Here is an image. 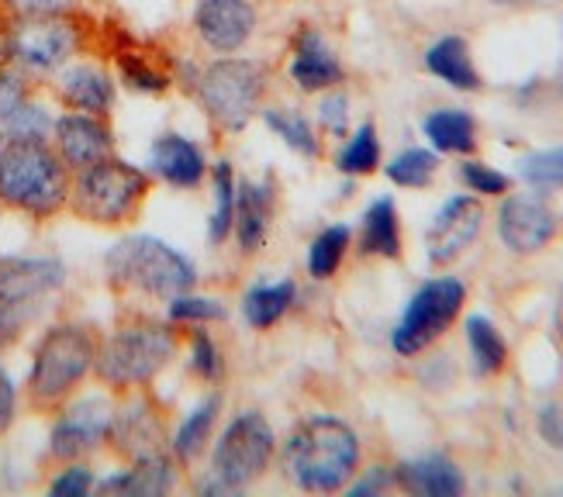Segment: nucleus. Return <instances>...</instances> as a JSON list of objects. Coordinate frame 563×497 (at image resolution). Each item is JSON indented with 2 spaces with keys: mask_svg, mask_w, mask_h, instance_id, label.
<instances>
[{
  "mask_svg": "<svg viewBox=\"0 0 563 497\" xmlns=\"http://www.w3.org/2000/svg\"><path fill=\"white\" fill-rule=\"evenodd\" d=\"M360 435L342 418L314 415L294 429L280 450L290 484L308 494H335L360 474Z\"/></svg>",
  "mask_w": 563,
  "mask_h": 497,
  "instance_id": "1",
  "label": "nucleus"
},
{
  "mask_svg": "<svg viewBox=\"0 0 563 497\" xmlns=\"http://www.w3.org/2000/svg\"><path fill=\"white\" fill-rule=\"evenodd\" d=\"M0 205L53 218L69 205V169L45 139H8L0 153Z\"/></svg>",
  "mask_w": 563,
  "mask_h": 497,
  "instance_id": "2",
  "label": "nucleus"
},
{
  "mask_svg": "<svg viewBox=\"0 0 563 497\" xmlns=\"http://www.w3.org/2000/svg\"><path fill=\"white\" fill-rule=\"evenodd\" d=\"M266 84H271V69H266V63L246 59V56L214 59L205 69L194 73V80H190L208 118L229 135L242 132L260 114Z\"/></svg>",
  "mask_w": 563,
  "mask_h": 497,
  "instance_id": "3",
  "label": "nucleus"
},
{
  "mask_svg": "<svg viewBox=\"0 0 563 497\" xmlns=\"http://www.w3.org/2000/svg\"><path fill=\"white\" fill-rule=\"evenodd\" d=\"M177 353V335L153 318H132L97 345L93 373L114 390H132L156 380Z\"/></svg>",
  "mask_w": 563,
  "mask_h": 497,
  "instance_id": "4",
  "label": "nucleus"
},
{
  "mask_svg": "<svg viewBox=\"0 0 563 497\" xmlns=\"http://www.w3.org/2000/svg\"><path fill=\"white\" fill-rule=\"evenodd\" d=\"M104 269L114 287L139 290L150 297H177L187 294L198 280L190 259H184L174 245H166L153 235H132L121 239L108 259Z\"/></svg>",
  "mask_w": 563,
  "mask_h": 497,
  "instance_id": "5",
  "label": "nucleus"
},
{
  "mask_svg": "<svg viewBox=\"0 0 563 497\" xmlns=\"http://www.w3.org/2000/svg\"><path fill=\"white\" fill-rule=\"evenodd\" d=\"M97 363V339L84 325L48 329L35 350L29 394L38 408H59Z\"/></svg>",
  "mask_w": 563,
  "mask_h": 497,
  "instance_id": "6",
  "label": "nucleus"
},
{
  "mask_svg": "<svg viewBox=\"0 0 563 497\" xmlns=\"http://www.w3.org/2000/svg\"><path fill=\"white\" fill-rule=\"evenodd\" d=\"M150 177L142 169L121 163L114 156L93 163L77 173V184L69 190V205L84 221L93 225H121L145 201Z\"/></svg>",
  "mask_w": 563,
  "mask_h": 497,
  "instance_id": "7",
  "label": "nucleus"
},
{
  "mask_svg": "<svg viewBox=\"0 0 563 497\" xmlns=\"http://www.w3.org/2000/svg\"><path fill=\"white\" fill-rule=\"evenodd\" d=\"M274 456H277V439H274L271 421L260 411H242L229 421V429L218 435L211 466L218 481L239 490V487L256 484L266 470H271Z\"/></svg>",
  "mask_w": 563,
  "mask_h": 497,
  "instance_id": "8",
  "label": "nucleus"
},
{
  "mask_svg": "<svg viewBox=\"0 0 563 497\" xmlns=\"http://www.w3.org/2000/svg\"><path fill=\"white\" fill-rule=\"evenodd\" d=\"M463 301H467V287H463V280H456V277L429 280L408 301L395 335H390V342H395V353L398 356L426 353L432 342H439L453 329V321L463 311Z\"/></svg>",
  "mask_w": 563,
  "mask_h": 497,
  "instance_id": "9",
  "label": "nucleus"
},
{
  "mask_svg": "<svg viewBox=\"0 0 563 497\" xmlns=\"http://www.w3.org/2000/svg\"><path fill=\"white\" fill-rule=\"evenodd\" d=\"M77 29L66 18H18L8 35V53L29 69H56L77 53Z\"/></svg>",
  "mask_w": 563,
  "mask_h": 497,
  "instance_id": "10",
  "label": "nucleus"
},
{
  "mask_svg": "<svg viewBox=\"0 0 563 497\" xmlns=\"http://www.w3.org/2000/svg\"><path fill=\"white\" fill-rule=\"evenodd\" d=\"M560 218L556 211L532 194H511L498 211V235L508 253L516 256H536L556 239Z\"/></svg>",
  "mask_w": 563,
  "mask_h": 497,
  "instance_id": "11",
  "label": "nucleus"
},
{
  "mask_svg": "<svg viewBox=\"0 0 563 497\" xmlns=\"http://www.w3.org/2000/svg\"><path fill=\"white\" fill-rule=\"evenodd\" d=\"M260 11L253 0H198L194 8V32L201 45L218 56H235L256 35Z\"/></svg>",
  "mask_w": 563,
  "mask_h": 497,
  "instance_id": "12",
  "label": "nucleus"
},
{
  "mask_svg": "<svg viewBox=\"0 0 563 497\" xmlns=\"http://www.w3.org/2000/svg\"><path fill=\"white\" fill-rule=\"evenodd\" d=\"M484 229V205L471 194L450 197L432 218V225L426 232V253L432 266H450L456 263L467 248L477 242Z\"/></svg>",
  "mask_w": 563,
  "mask_h": 497,
  "instance_id": "13",
  "label": "nucleus"
},
{
  "mask_svg": "<svg viewBox=\"0 0 563 497\" xmlns=\"http://www.w3.org/2000/svg\"><path fill=\"white\" fill-rule=\"evenodd\" d=\"M114 408L104 397H80L63 408L59 421L53 426V456L56 460H77L97 450L111 432Z\"/></svg>",
  "mask_w": 563,
  "mask_h": 497,
  "instance_id": "14",
  "label": "nucleus"
},
{
  "mask_svg": "<svg viewBox=\"0 0 563 497\" xmlns=\"http://www.w3.org/2000/svg\"><path fill=\"white\" fill-rule=\"evenodd\" d=\"M53 129H56V153L66 163V169H73V173L108 159L114 148L111 129L101 114L73 111V114H63Z\"/></svg>",
  "mask_w": 563,
  "mask_h": 497,
  "instance_id": "15",
  "label": "nucleus"
},
{
  "mask_svg": "<svg viewBox=\"0 0 563 497\" xmlns=\"http://www.w3.org/2000/svg\"><path fill=\"white\" fill-rule=\"evenodd\" d=\"M66 269L59 259L45 256H8L0 259V308L29 305L35 297L63 287Z\"/></svg>",
  "mask_w": 563,
  "mask_h": 497,
  "instance_id": "16",
  "label": "nucleus"
},
{
  "mask_svg": "<svg viewBox=\"0 0 563 497\" xmlns=\"http://www.w3.org/2000/svg\"><path fill=\"white\" fill-rule=\"evenodd\" d=\"M108 439L114 442V450L121 456L145 460V456H159L163 453V426L159 415L150 401H132L111 418V432Z\"/></svg>",
  "mask_w": 563,
  "mask_h": 497,
  "instance_id": "17",
  "label": "nucleus"
},
{
  "mask_svg": "<svg viewBox=\"0 0 563 497\" xmlns=\"http://www.w3.org/2000/svg\"><path fill=\"white\" fill-rule=\"evenodd\" d=\"M290 80L305 93H322L346 80V69H342L339 56L325 45L322 35L301 32L298 45H294V59H290Z\"/></svg>",
  "mask_w": 563,
  "mask_h": 497,
  "instance_id": "18",
  "label": "nucleus"
},
{
  "mask_svg": "<svg viewBox=\"0 0 563 497\" xmlns=\"http://www.w3.org/2000/svg\"><path fill=\"white\" fill-rule=\"evenodd\" d=\"M59 101L84 114H108L114 108V80L101 66H66L56 84Z\"/></svg>",
  "mask_w": 563,
  "mask_h": 497,
  "instance_id": "19",
  "label": "nucleus"
},
{
  "mask_svg": "<svg viewBox=\"0 0 563 497\" xmlns=\"http://www.w3.org/2000/svg\"><path fill=\"white\" fill-rule=\"evenodd\" d=\"M153 169L180 190H194L208 173V159L198 145L184 135H159L153 142Z\"/></svg>",
  "mask_w": 563,
  "mask_h": 497,
  "instance_id": "20",
  "label": "nucleus"
},
{
  "mask_svg": "<svg viewBox=\"0 0 563 497\" xmlns=\"http://www.w3.org/2000/svg\"><path fill=\"white\" fill-rule=\"evenodd\" d=\"M395 484L419 497H460L463 487H467L460 466L446 456H426V460L401 463L395 470Z\"/></svg>",
  "mask_w": 563,
  "mask_h": 497,
  "instance_id": "21",
  "label": "nucleus"
},
{
  "mask_svg": "<svg viewBox=\"0 0 563 497\" xmlns=\"http://www.w3.org/2000/svg\"><path fill=\"white\" fill-rule=\"evenodd\" d=\"M232 232L242 245V253H260L266 232H271V190L253 180L235 184V211H232Z\"/></svg>",
  "mask_w": 563,
  "mask_h": 497,
  "instance_id": "22",
  "label": "nucleus"
},
{
  "mask_svg": "<svg viewBox=\"0 0 563 497\" xmlns=\"http://www.w3.org/2000/svg\"><path fill=\"white\" fill-rule=\"evenodd\" d=\"M426 69L443 84H450L453 90H481V73L474 66L471 45L460 35L439 38L426 53Z\"/></svg>",
  "mask_w": 563,
  "mask_h": 497,
  "instance_id": "23",
  "label": "nucleus"
},
{
  "mask_svg": "<svg viewBox=\"0 0 563 497\" xmlns=\"http://www.w3.org/2000/svg\"><path fill=\"white\" fill-rule=\"evenodd\" d=\"M174 487V460L166 453L135 460L132 470L101 484V494H125V497H156Z\"/></svg>",
  "mask_w": 563,
  "mask_h": 497,
  "instance_id": "24",
  "label": "nucleus"
},
{
  "mask_svg": "<svg viewBox=\"0 0 563 497\" xmlns=\"http://www.w3.org/2000/svg\"><path fill=\"white\" fill-rule=\"evenodd\" d=\"M360 253L384 256V259L401 256V221H398V208L390 197H380V201L366 208L363 232H360Z\"/></svg>",
  "mask_w": 563,
  "mask_h": 497,
  "instance_id": "25",
  "label": "nucleus"
},
{
  "mask_svg": "<svg viewBox=\"0 0 563 497\" xmlns=\"http://www.w3.org/2000/svg\"><path fill=\"white\" fill-rule=\"evenodd\" d=\"M426 139L439 148V153H456L467 156L477 145V124L467 111L460 108H439L426 118Z\"/></svg>",
  "mask_w": 563,
  "mask_h": 497,
  "instance_id": "26",
  "label": "nucleus"
},
{
  "mask_svg": "<svg viewBox=\"0 0 563 497\" xmlns=\"http://www.w3.org/2000/svg\"><path fill=\"white\" fill-rule=\"evenodd\" d=\"M467 345L481 377H495L508 366V345L501 339V332L495 329V321H487L484 314H471L467 318Z\"/></svg>",
  "mask_w": 563,
  "mask_h": 497,
  "instance_id": "27",
  "label": "nucleus"
},
{
  "mask_svg": "<svg viewBox=\"0 0 563 497\" xmlns=\"http://www.w3.org/2000/svg\"><path fill=\"white\" fill-rule=\"evenodd\" d=\"M218 411H222V397L211 394V397H205V401L184 418V426L177 429V439H174L177 460L187 463L194 456H201V450L211 442V429H214V421H218Z\"/></svg>",
  "mask_w": 563,
  "mask_h": 497,
  "instance_id": "28",
  "label": "nucleus"
},
{
  "mask_svg": "<svg viewBox=\"0 0 563 497\" xmlns=\"http://www.w3.org/2000/svg\"><path fill=\"white\" fill-rule=\"evenodd\" d=\"M294 297H298V287H294L290 280L266 284V287H256V290L246 294V305H242V311H246V321L253 329H271L290 311Z\"/></svg>",
  "mask_w": 563,
  "mask_h": 497,
  "instance_id": "29",
  "label": "nucleus"
},
{
  "mask_svg": "<svg viewBox=\"0 0 563 497\" xmlns=\"http://www.w3.org/2000/svg\"><path fill=\"white\" fill-rule=\"evenodd\" d=\"M350 239H353V232L346 225H332V229H325L322 235L311 242V248H308V269H311L314 280L335 277V269L342 266V259H346Z\"/></svg>",
  "mask_w": 563,
  "mask_h": 497,
  "instance_id": "30",
  "label": "nucleus"
},
{
  "mask_svg": "<svg viewBox=\"0 0 563 497\" xmlns=\"http://www.w3.org/2000/svg\"><path fill=\"white\" fill-rule=\"evenodd\" d=\"M335 166L350 177H366L380 166V142H377V129L371 121L360 124V129L350 135V142L342 145V153L335 159Z\"/></svg>",
  "mask_w": 563,
  "mask_h": 497,
  "instance_id": "31",
  "label": "nucleus"
},
{
  "mask_svg": "<svg viewBox=\"0 0 563 497\" xmlns=\"http://www.w3.org/2000/svg\"><path fill=\"white\" fill-rule=\"evenodd\" d=\"M435 173H439V156L429 153V148H405L401 156L387 163V180L408 190L429 187L435 180Z\"/></svg>",
  "mask_w": 563,
  "mask_h": 497,
  "instance_id": "32",
  "label": "nucleus"
},
{
  "mask_svg": "<svg viewBox=\"0 0 563 497\" xmlns=\"http://www.w3.org/2000/svg\"><path fill=\"white\" fill-rule=\"evenodd\" d=\"M263 121H266V129L277 132L294 153H301V156H318V139H314V129L308 124L305 114L298 111H287V108H260Z\"/></svg>",
  "mask_w": 563,
  "mask_h": 497,
  "instance_id": "33",
  "label": "nucleus"
},
{
  "mask_svg": "<svg viewBox=\"0 0 563 497\" xmlns=\"http://www.w3.org/2000/svg\"><path fill=\"white\" fill-rule=\"evenodd\" d=\"M211 187H214V214H211L208 235L211 242H225L232 232V211H235V173L229 163H214Z\"/></svg>",
  "mask_w": 563,
  "mask_h": 497,
  "instance_id": "34",
  "label": "nucleus"
},
{
  "mask_svg": "<svg viewBox=\"0 0 563 497\" xmlns=\"http://www.w3.org/2000/svg\"><path fill=\"white\" fill-rule=\"evenodd\" d=\"M519 173L532 190H543V194L563 190V145L540 148V153L526 156L519 163Z\"/></svg>",
  "mask_w": 563,
  "mask_h": 497,
  "instance_id": "35",
  "label": "nucleus"
},
{
  "mask_svg": "<svg viewBox=\"0 0 563 497\" xmlns=\"http://www.w3.org/2000/svg\"><path fill=\"white\" fill-rule=\"evenodd\" d=\"M460 177H463V184H467L474 194H484V197H505L508 187H511V180L505 177L501 169L487 166V163H477V159L463 163L460 166Z\"/></svg>",
  "mask_w": 563,
  "mask_h": 497,
  "instance_id": "36",
  "label": "nucleus"
},
{
  "mask_svg": "<svg viewBox=\"0 0 563 497\" xmlns=\"http://www.w3.org/2000/svg\"><path fill=\"white\" fill-rule=\"evenodd\" d=\"M0 129L8 132V139H45L48 129H53V121H48V114L35 104H21Z\"/></svg>",
  "mask_w": 563,
  "mask_h": 497,
  "instance_id": "37",
  "label": "nucleus"
},
{
  "mask_svg": "<svg viewBox=\"0 0 563 497\" xmlns=\"http://www.w3.org/2000/svg\"><path fill=\"white\" fill-rule=\"evenodd\" d=\"M169 318L174 321H222L225 308L218 301H208V297L177 294V297H169Z\"/></svg>",
  "mask_w": 563,
  "mask_h": 497,
  "instance_id": "38",
  "label": "nucleus"
},
{
  "mask_svg": "<svg viewBox=\"0 0 563 497\" xmlns=\"http://www.w3.org/2000/svg\"><path fill=\"white\" fill-rule=\"evenodd\" d=\"M190 363H194V373L205 380H218L222 377V350H218V342L208 335V332H194V342H190Z\"/></svg>",
  "mask_w": 563,
  "mask_h": 497,
  "instance_id": "39",
  "label": "nucleus"
},
{
  "mask_svg": "<svg viewBox=\"0 0 563 497\" xmlns=\"http://www.w3.org/2000/svg\"><path fill=\"white\" fill-rule=\"evenodd\" d=\"M121 77H125L135 90H145V93H163L169 87V80L163 77V73H156L142 56H121Z\"/></svg>",
  "mask_w": 563,
  "mask_h": 497,
  "instance_id": "40",
  "label": "nucleus"
},
{
  "mask_svg": "<svg viewBox=\"0 0 563 497\" xmlns=\"http://www.w3.org/2000/svg\"><path fill=\"white\" fill-rule=\"evenodd\" d=\"M21 104H29V84L18 69L0 66V124H4Z\"/></svg>",
  "mask_w": 563,
  "mask_h": 497,
  "instance_id": "41",
  "label": "nucleus"
},
{
  "mask_svg": "<svg viewBox=\"0 0 563 497\" xmlns=\"http://www.w3.org/2000/svg\"><path fill=\"white\" fill-rule=\"evenodd\" d=\"M84 0H8L14 18H66Z\"/></svg>",
  "mask_w": 563,
  "mask_h": 497,
  "instance_id": "42",
  "label": "nucleus"
},
{
  "mask_svg": "<svg viewBox=\"0 0 563 497\" xmlns=\"http://www.w3.org/2000/svg\"><path fill=\"white\" fill-rule=\"evenodd\" d=\"M318 121L322 129L332 135H346L350 132V97L346 93H329L322 108H318Z\"/></svg>",
  "mask_w": 563,
  "mask_h": 497,
  "instance_id": "43",
  "label": "nucleus"
},
{
  "mask_svg": "<svg viewBox=\"0 0 563 497\" xmlns=\"http://www.w3.org/2000/svg\"><path fill=\"white\" fill-rule=\"evenodd\" d=\"M48 490H53L56 497H84V494L93 490V474L87 466H69L53 481V487H48Z\"/></svg>",
  "mask_w": 563,
  "mask_h": 497,
  "instance_id": "44",
  "label": "nucleus"
},
{
  "mask_svg": "<svg viewBox=\"0 0 563 497\" xmlns=\"http://www.w3.org/2000/svg\"><path fill=\"white\" fill-rule=\"evenodd\" d=\"M21 329H24V305L0 308V353L11 350V345L21 339Z\"/></svg>",
  "mask_w": 563,
  "mask_h": 497,
  "instance_id": "45",
  "label": "nucleus"
},
{
  "mask_svg": "<svg viewBox=\"0 0 563 497\" xmlns=\"http://www.w3.org/2000/svg\"><path fill=\"white\" fill-rule=\"evenodd\" d=\"M540 435L553 445V450H563V405L540 408Z\"/></svg>",
  "mask_w": 563,
  "mask_h": 497,
  "instance_id": "46",
  "label": "nucleus"
},
{
  "mask_svg": "<svg viewBox=\"0 0 563 497\" xmlns=\"http://www.w3.org/2000/svg\"><path fill=\"white\" fill-rule=\"evenodd\" d=\"M14 415H18V394H14L11 377L0 369V435L14 426Z\"/></svg>",
  "mask_w": 563,
  "mask_h": 497,
  "instance_id": "47",
  "label": "nucleus"
},
{
  "mask_svg": "<svg viewBox=\"0 0 563 497\" xmlns=\"http://www.w3.org/2000/svg\"><path fill=\"white\" fill-rule=\"evenodd\" d=\"M395 484V470H384V466H377L371 477L366 481H360L356 487H350V494H366V490H384V487H390Z\"/></svg>",
  "mask_w": 563,
  "mask_h": 497,
  "instance_id": "48",
  "label": "nucleus"
},
{
  "mask_svg": "<svg viewBox=\"0 0 563 497\" xmlns=\"http://www.w3.org/2000/svg\"><path fill=\"white\" fill-rule=\"evenodd\" d=\"M556 335H560V345H563V294L556 301Z\"/></svg>",
  "mask_w": 563,
  "mask_h": 497,
  "instance_id": "49",
  "label": "nucleus"
},
{
  "mask_svg": "<svg viewBox=\"0 0 563 497\" xmlns=\"http://www.w3.org/2000/svg\"><path fill=\"white\" fill-rule=\"evenodd\" d=\"M495 4H505V8H526L532 0H495Z\"/></svg>",
  "mask_w": 563,
  "mask_h": 497,
  "instance_id": "50",
  "label": "nucleus"
},
{
  "mask_svg": "<svg viewBox=\"0 0 563 497\" xmlns=\"http://www.w3.org/2000/svg\"><path fill=\"white\" fill-rule=\"evenodd\" d=\"M553 87H556V93H560V101H563V66L556 69V77H553Z\"/></svg>",
  "mask_w": 563,
  "mask_h": 497,
  "instance_id": "51",
  "label": "nucleus"
},
{
  "mask_svg": "<svg viewBox=\"0 0 563 497\" xmlns=\"http://www.w3.org/2000/svg\"><path fill=\"white\" fill-rule=\"evenodd\" d=\"M4 145H8V132L0 129V153H4Z\"/></svg>",
  "mask_w": 563,
  "mask_h": 497,
  "instance_id": "52",
  "label": "nucleus"
}]
</instances>
